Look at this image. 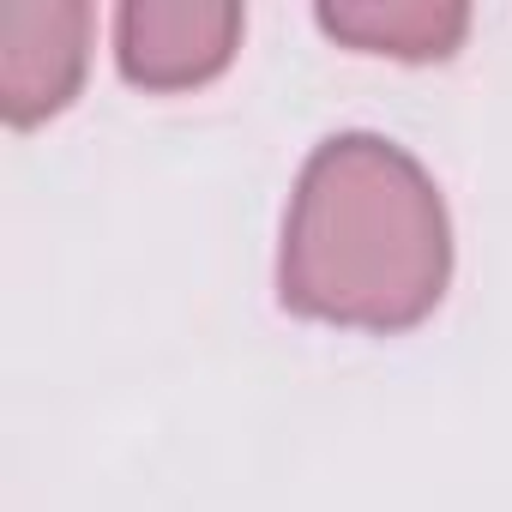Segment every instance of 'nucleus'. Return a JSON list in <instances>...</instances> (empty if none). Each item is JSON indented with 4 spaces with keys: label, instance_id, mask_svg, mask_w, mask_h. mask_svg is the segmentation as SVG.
I'll list each match as a JSON object with an SVG mask.
<instances>
[{
    "label": "nucleus",
    "instance_id": "1",
    "mask_svg": "<svg viewBox=\"0 0 512 512\" xmlns=\"http://www.w3.org/2000/svg\"><path fill=\"white\" fill-rule=\"evenodd\" d=\"M452 284V223L434 175L380 133H332L296 175L278 302L338 332H410Z\"/></svg>",
    "mask_w": 512,
    "mask_h": 512
},
{
    "label": "nucleus",
    "instance_id": "2",
    "mask_svg": "<svg viewBox=\"0 0 512 512\" xmlns=\"http://www.w3.org/2000/svg\"><path fill=\"white\" fill-rule=\"evenodd\" d=\"M247 13L229 0H127L115 13V67L139 91H199L241 49Z\"/></svg>",
    "mask_w": 512,
    "mask_h": 512
},
{
    "label": "nucleus",
    "instance_id": "3",
    "mask_svg": "<svg viewBox=\"0 0 512 512\" xmlns=\"http://www.w3.org/2000/svg\"><path fill=\"white\" fill-rule=\"evenodd\" d=\"M91 61V7L85 0H13L0 7V115L7 127L55 121Z\"/></svg>",
    "mask_w": 512,
    "mask_h": 512
},
{
    "label": "nucleus",
    "instance_id": "4",
    "mask_svg": "<svg viewBox=\"0 0 512 512\" xmlns=\"http://www.w3.org/2000/svg\"><path fill=\"white\" fill-rule=\"evenodd\" d=\"M314 19L332 43L410 67L458 55L470 31V7H458V0H326Z\"/></svg>",
    "mask_w": 512,
    "mask_h": 512
}]
</instances>
